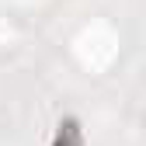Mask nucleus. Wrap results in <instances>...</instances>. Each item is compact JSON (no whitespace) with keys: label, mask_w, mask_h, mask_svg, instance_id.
Returning <instances> with one entry per match:
<instances>
[{"label":"nucleus","mask_w":146,"mask_h":146,"mask_svg":"<svg viewBox=\"0 0 146 146\" xmlns=\"http://www.w3.org/2000/svg\"><path fill=\"white\" fill-rule=\"evenodd\" d=\"M52 146H84V139H80V125L73 122V118H66V122L59 125L56 143H52Z\"/></svg>","instance_id":"nucleus-1"}]
</instances>
